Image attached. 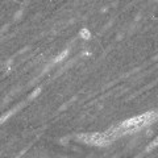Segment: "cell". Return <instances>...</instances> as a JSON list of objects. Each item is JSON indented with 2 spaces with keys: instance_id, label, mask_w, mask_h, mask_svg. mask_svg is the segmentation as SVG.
Masks as SVG:
<instances>
[{
  "instance_id": "277c9868",
  "label": "cell",
  "mask_w": 158,
  "mask_h": 158,
  "mask_svg": "<svg viewBox=\"0 0 158 158\" xmlns=\"http://www.w3.org/2000/svg\"><path fill=\"white\" fill-rule=\"evenodd\" d=\"M67 53H69V50H67V49H66V50H65V52L59 53V54H58V56H57L56 58H54V61H53V62H54V63H57V62H61V61H62V59H63V58H66V56H67Z\"/></svg>"
},
{
  "instance_id": "52a82bcc",
  "label": "cell",
  "mask_w": 158,
  "mask_h": 158,
  "mask_svg": "<svg viewBox=\"0 0 158 158\" xmlns=\"http://www.w3.org/2000/svg\"><path fill=\"white\" fill-rule=\"evenodd\" d=\"M157 113H158V111H157Z\"/></svg>"
},
{
  "instance_id": "8992f818",
  "label": "cell",
  "mask_w": 158,
  "mask_h": 158,
  "mask_svg": "<svg viewBox=\"0 0 158 158\" xmlns=\"http://www.w3.org/2000/svg\"><path fill=\"white\" fill-rule=\"evenodd\" d=\"M157 145H158V137H156V138H154V140H153V141H152V144H150L149 146H148V149H149V150H150V149H153V148H156Z\"/></svg>"
},
{
  "instance_id": "5b68a950",
  "label": "cell",
  "mask_w": 158,
  "mask_h": 158,
  "mask_svg": "<svg viewBox=\"0 0 158 158\" xmlns=\"http://www.w3.org/2000/svg\"><path fill=\"white\" fill-rule=\"evenodd\" d=\"M40 92H41V88H36V90H34V91L31 94V95H29V99H34Z\"/></svg>"
},
{
  "instance_id": "7a4b0ae2",
  "label": "cell",
  "mask_w": 158,
  "mask_h": 158,
  "mask_svg": "<svg viewBox=\"0 0 158 158\" xmlns=\"http://www.w3.org/2000/svg\"><path fill=\"white\" fill-rule=\"evenodd\" d=\"M113 137L110 132H96V133H85V135H79L78 140L82 142H86L88 145L95 146H106L113 140Z\"/></svg>"
},
{
  "instance_id": "3957f363",
  "label": "cell",
  "mask_w": 158,
  "mask_h": 158,
  "mask_svg": "<svg viewBox=\"0 0 158 158\" xmlns=\"http://www.w3.org/2000/svg\"><path fill=\"white\" fill-rule=\"evenodd\" d=\"M79 36H81L83 40H88L91 37V33H90V31H88L87 28H83L81 32H79Z\"/></svg>"
},
{
  "instance_id": "6da1fadb",
  "label": "cell",
  "mask_w": 158,
  "mask_h": 158,
  "mask_svg": "<svg viewBox=\"0 0 158 158\" xmlns=\"http://www.w3.org/2000/svg\"><path fill=\"white\" fill-rule=\"evenodd\" d=\"M158 118V113L157 112H146V113H142L140 116H135V117H131L128 118V120L123 121L121 124H118L117 127L112 128L108 132L111 133L113 137H117L120 135H125V133H133L138 129H141V128L146 127L148 124H150Z\"/></svg>"
}]
</instances>
